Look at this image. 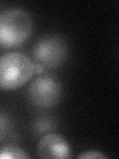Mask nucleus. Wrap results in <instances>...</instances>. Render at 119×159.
<instances>
[{"instance_id":"f257e3e1","label":"nucleus","mask_w":119,"mask_h":159,"mask_svg":"<svg viewBox=\"0 0 119 159\" xmlns=\"http://www.w3.org/2000/svg\"><path fill=\"white\" fill-rule=\"evenodd\" d=\"M35 64L21 52H8L0 56V89L13 91L26 84L35 74Z\"/></svg>"},{"instance_id":"f03ea898","label":"nucleus","mask_w":119,"mask_h":159,"mask_svg":"<svg viewBox=\"0 0 119 159\" xmlns=\"http://www.w3.org/2000/svg\"><path fill=\"white\" fill-rule=\"evenodd\" d=\"M33 22L21 9H8L0 13V47L13 48L23 44L31 35Z\"/></svg>"},{"instance_id":"7ed1b4c3","label":"nucleus","mask_w":119,"mask_h":159,"mask_svg":"<svg viewBox=\"0 0 119 159\" xmlns=\"http://www.w3.org/2000/svg\"><path fill=\"white\" fill-rule=\"evenodd\" d=\"M33 57L44 68L61 66L68 57L66 40L59 35H48L39 39L34 46Z\"/></svg>"},{"instance_id":"20e7f679","label":"nucleus","mask_w":119,"mask_h":159,"mask_svg":"<svg viewBox=\"0 0 119 159\" xmlns=\"http://www.w3.org/2000/svg\"><path fill=\"white\" fill-rule=\"evenodd\" d=\"M28 99L33 106L49 108L57 106L62 97V86L52 75H44L30 84L27 91Z\"/></svg>"},{"instance_id":"39448f33","label":"nucleus","mask_w":119,"mask_h":159,"mask_svg":"<svg viewBox=\"0 0 119 159\" xmlns=\"http://www.w3.org/2000/svg\"><path fill=\"white\" fill-rule=\"evenodd\" d=\"M37 152L41 158L67 159L71 157V148L66 139L56 133H48L40 139Z\"/></svg>"},{"instance_id":"423d86ee","label":"nucleus","mask_w":119,"mask_h":159,"mask_svg":"<svg viewBox=\"0 0 119 159\" xmlns=\"http://www.w3.org/2000/svg\"><path fill=\"white\" fill-rule=\"evenodd\" d=\"M30 156L24 149L15 145L0 147V159H28Z\"/></svg>"},{"instance_id":"0eeeda50","label":"nucleus","mask_w":119,"mask_h":159,"mask_svg":"<svg viewBox=\"0 0 119 159\" xmlns=\"http://www.w3.org/2000/svg\"><path fill=\"white\" fill-rule=\"evenodd\" d=\"M11 129V121L5 113H0V141L8 136Z\"/></svg>"},{"instance_id":"6e6552de","label":"nucleus","mask_w":119,"mask_h":159,"mask_svg":"<svg viewBox=\"0 0 119 159\" xmlns=\"http://www.w3.org/2000/svg\"><path fill=\"white\" fill-rule=\"evenodd\" d=\"M77 158L81 159H94V158H107L106 155H104L103 153L99 152V151H95V150H89V151H86L84 153L78 155Z\"/></svg>"},{"instance_id":"1a4fd4ad","label":"nucleus","mask_w":119,"mask_h":159,"mask_svg":"<svg viewBox=\"0 0 119 159\" xmlns=\"http://www.w3.org/2000/svg\"><path fill=\"white\" fill-rule=\"evenodd\" d=\"M44 70L45 68L42 66V65H39V64H35V66H34V71L36 74H41L44 72Z\"/></svg>"}]
</instances>
